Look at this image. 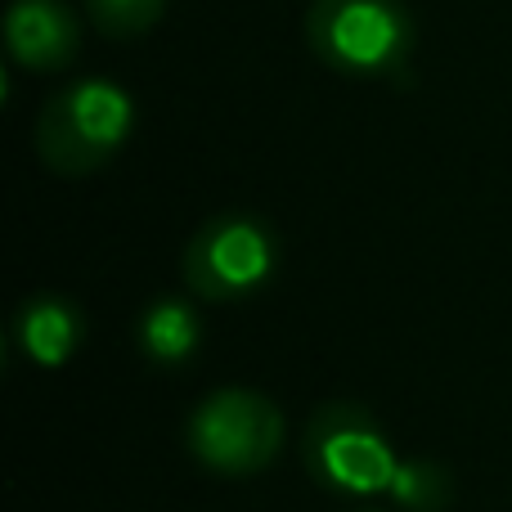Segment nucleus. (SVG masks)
<instances>
[{"label": "nucleus", "mask_w": 512, "mask_h": 512, "mask_svg": "<svg viewBox=\"0 0 512 512\" xmlns=\"http://www.w3.org/2000/svg\"><path fill=\"white\" fill-rule=\"evenodd\" d=\"M135 131V104L104 77H81L50 99L36 117V153L54 176L81 180L122 153Z\"/></svg>", "instance_id": "nucleus-1"}, {"label": "nucleus", "mask_w": 512, "mask_h": 512, "mask_svg": "<svg viewBox=\"0 0 512 512\" xmlns=\"http://www.w3.org/2000/svg\"><path fill=\"white\" fill-rule=\"evenodd\" d=\"M306 45L346 77H391L414 54V18L405 0H310Z\"/></svg>", "instance_id": "nucleus-2"}, {"label": "nucleus", "mask_w": 512, "mask_h": 512, "mask_svg": "<svg viewBox=\"0 0 512 512\" xmlns=\"http://www.w3.org/2000/svg\"><path fill=\"white\" fill-rule=\"evenodd\" d=\"M301 463L324 490L351 499L391 495V481L400 472V454L382 423L355 400H333L310 414L301 432Z\"/></svg>", "instance_id": "nucleus-3"}, {"label": "nucleus", "mask_w": 512, "mask_h": 512, "mask_svg": "<svg viewBox=\"0 0 512 512\" xmlns=\"http://www.w3.org/2000/svg\"><path fill=\"white\" fill-rule=\"evenodd\" d=\"M189 454L216 477H252L279 459L283 414L252 387H221L198 400L185 427Z\"/></svg>", "instance_id": "nucleus-4"}, {"label": "nucleus", "mask_w": 512, "mask_h": 512, "mask_svg": "<svg viewBox=\"0 0 512 512\" xmlns=\"http://www.w3.org/2000/svg\"><path fill=\"white\" fill-rule=\"evenodd\" d=\"M279 270V239L256 212H216L180 256L189 292L203 301H243Z\"/></svg>", "instance_id": "nucleus-5"}, {"label": "nucleus", "mask_w": 512, "mask_h": 512, "mask_svg": "<svg viewBox=\"0 0 512 512\" xmlns=\"http://www.w3.org/2000/svg\"><path fill=\"white\" fill-rule=\"evenodd\" d=\"M5 45L23 68L59 72L77 59L81 32L63 0H14L5 9Z\"/></svg>", "instance_id": "nucleus-6"}, {"label": "nucleus", "mask_w": 512, "mask_h": 512, "mask_svg": "<svg viewBox=\"0 0 512 512\" xmlns=\"http://www.w3.org/2000/svg\"><path fill=\"white\" fill-rule=\"evenodd\" d=\"M86 337V319L68 297H27L14 315V342L41 369H63Z\"/></svg>", "instance_id": "nucleus-7"}, {"label": "nucleus", "mask_w": 512, "mask_h": 512, "mask_svg": "<svg viewBox=\"0 0 512 512\" xmlns=\"http://www.w3.org/2000/svg\"><path fill=\"white\" fill-rule=\"evenodd\" d=\"M135 342L162 369H176V364H189L194 351L203 346V319L189 301L180 297H158L153 306H144L140 324H135Z\"/></svg>", "instance_id": "nucleus-8"}, {"label": "nucleus", "mask_w": 512, "mask_h": 512, "mask_svg": "<svg viewBox=\"0 0 512 512\" xmlns=\"http://www.w3.org/2000/svg\"><path fill=\"white\" fill-rule=\"evenodd\" d=\"M391 499L405 512H445L454 499V477L445 463L432 459H405L391 481Z\"/></svg>", "instance_id": "nucleus-9"}, {"label": "nucleus", "mask_w": 512, "mask_h": 512, "mask_svg": "<svg viewBox=\"0 0 512 512\" xmlns=\"http://www.w3.org/2000/svg\"><path fill=\"white\" fill-rule=\"evenodd\" d=\"M86 9L104 36L131 41V36H144L153 23H158L167 0H86Z\"/></svg>", "instance_id": "nucleus-10"}, {"label": "nucleus", "mask_w": 512, "mask_h": 512, "mask_svg": "<svg viewBox=\"0 0 512 512\" xmlns=\"http://www.w3.org/2000/svg\"><path fill=\"white\" fill-rule=\"evenodd\" d=\"M364 512H378V508H364Z\"/></svg>", "instance_id": "nucleus-11"}]
</instances>
